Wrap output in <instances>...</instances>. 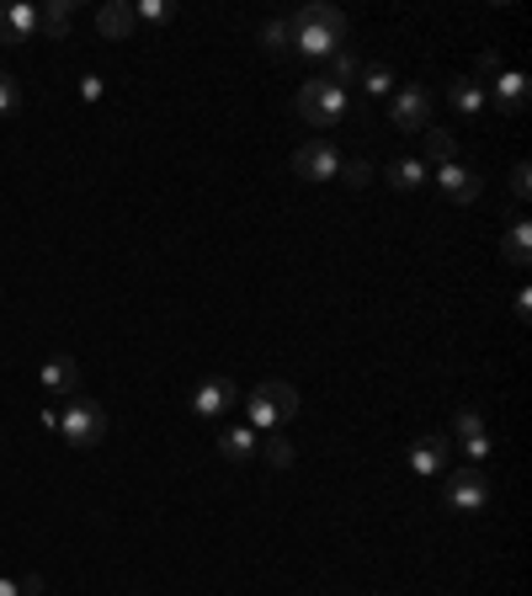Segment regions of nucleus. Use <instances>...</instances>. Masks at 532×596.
Listing matches in <instances>:
<instances>
[{
  "instance_id": "nucleus-15",
  "label": "nucleus",
  "mask_w": 532,
  "mask_h": 596,
  "mask_svg": "<svg viewBox=\"0 0 532 596\" xmlns=\"http://www.w3.org/2000/svg\"><path fill=\"white\" fill-rule=\"evenodd\" d=\"M38 384L49 389V394H60V400H75V394H81V362L75 358H49L43 362V373H38Z\"/></svg>"
},
{
  "instance_id": "nucleus-27",
  "label": "nucleus",
  "mask_w": 532,
  "mask_h": 596,
  "mask_svg": "<svg viewBox=\"0 0 532 596\" xmlns=\"http://www.w3.org/2000/svg\"><path fill=\"white\" fill-rule=\"evenodd\" d=\"M262 49L266 54H288V22H283V17H272L262 28Z\"/></svg>"
},
{
  "instance_id": "nucleus-2",
  "label": "nucleus",
  "mask_w": 532,
  "mask_h": 596,
  "mask_svg": "<svg viewBox=\"0 0 532 596\" xmlns=\"http://www.w3.org/2000/svg\"><path fill=\"white\" fill-rule=\"evenodd\" d=\"M294 416H298V389L283 384V379H262V384L245 394V426L262 432V437L283 432Z\"/></svg>"
},
{
  "instance_id": "nucleus-17",
  "label": "nucleus",
  "mask_w": 532,
  "mask_h": 596,
  "mask_svg": "<svg viewBox=\"0 0 532 596\" xmlns=\"http://www.w3.org/2000/svg\"><path fill=\"white\" fill-rule=\"evenodd\" d=\"M528 251H532V224H528V213H517V219L506 224V235H501V262L528 267Z\"/></svg>"
},
{
  "instance_id": "nucleus-28",
  "label": "nucleus",
  "mask_w": 532,
  "mask_h": 596,
  "mask_svg": "<svg viewBox=\"0 0 532 596\" xmlns=\"http://www.w3.org/2000/svg\"><path fill=\"white\" fill-rule=\"evenodd\" d=\"M464 458H469V469L490 464V432H479V437H464Z\"/></svg>"
},
{
  "instance_id": "nucleus-25",
  "label": "nucleus",
  "mask_w": 532,
  "mask_h": 596,
  "mask_svg": "<svg viewBox=\"0 0 532 596\" xmlns=\"http://www.w3.org/2000/svg\"><path fill=\"white\" fill-rule=\"evenodd\" d=\"M17 107H22V86H17V75L0 70V123L17 118Z\"/></svg>"
},
{
  "instance_id": "nucleus-32",
  "label": "nucleus",
  "mask_w": 532,
  "mask_h": 596,
  "mask_svg": "<svg viewBox=\"0 0 532 596\" xmlns=\"http://www.w3.org/2000/svg\"><path fill=\"white\" fill-rule=\"evenodd\" d=\"M501 64H506L501 49H485V54H479V75H490V70H501ZM479 75H474V81H479Z\"/></svg>"
},
{
  "instance_id": "nucleus-21",
  "label": "nucleus",
  "mask_w": 532,
  "mask_h": 596,
  "mask_svg": "<svg viewBox=\"0 0 532 596\" xmlns=\"http://www.w3.org/2000/svg\"><path fill=\"white\" fill-rule=\"evenodd\" d=\"M262 458L272 469H294V443L283 432H272V437H262Z\"/></svg>"
},
{
  "instance_id": "nucleus-10",
  "label": "nucleus",
  "mask_w": 532,
  "mask_h": 596,
  "mask_svg": "<svg viewBox=\"0 0 532 596\" xmlns=\"http://www.w3.org/2000/svg\"><path fill=\"white\" fill-rule=\"evenodd\" d=\"M341 149L330 145V139H309V145L294 149V177L298 181H336L341 177Z\"/></svg>"
},
{
  "instance_id": "nucleus-20",
  "label": "nucleus",
  "mask_w": 532,
  "mask_h": 596,
  "mask_svg": "<svg viewBox=\"0 0 532 596\" xmlns=\"http://www.w3.org/2000/svg\"><path fill=\"white\" fill-rule=\"evenodd\" d=\"M326 64H330V75H326V81H336V86H352L357 75H362V60H357L352 49H336V54H330Z\"/></svg>"
},
{
  "instance_id": "nucleus-4",
  "label": "nucleus",
  "mask_w": 532,
  "mask_h": 596,
  "mask_svg": "<svg viewBox=\"0 0 532 596\" xmlns=\"http://www.w3.org/2000/svg\"><path fill=\"white\" fill-rule=\"evenodd\" d=\"M107 426H113L107 405H96V400H86V394H75V400L60 411V437L70 447H96L102 437H107Z\"/></svg>"
},
{
  "instance_id": "nucleus-26",
  "label": "nucleus",
  "mask_w": 532,
  "mask_h": 596,
  "mask_svg": "<svg viewBox=\"0 0 532 596\" xmlns=\"http://www.w3.org/2000/svg\"><path fill=\"white\" fill-rule=\"evenodd\" d=\"M479 432H485V416L474 405H458L453 411V437H479Z\"/></svg>"
},
{
  "instance_id": "nucleus-23",
  "label": "nucleus",
  "mask_w": 532,
  "mask_h": 596,
  "mask_svg": "<svg viewBox=\"0 0 532 596\" xmlns=\"http://www.w3.org/2000/svg\"><path fill=\"white\" fill-rule=\"evenodd\" d=\"M426 155L443 166V160H458V145H453V134L447 128H426Z\"/></svg>"
},
{
  "instance_id": "nucleus-6",
  "label": "nucleus",
  "mask_w": 532,
  "mask_h": 596,
  "mask_svg": "<svg viewBox=\"0 0 532 596\" xmlns=\"http://www.w3.org/2000/svg\"><path fill=\"white\" fill-rule=\"evenodd\" d=\"M485 102H496L506 118H517V113H528V102H532V86H528V75L517 70V64H501V70H490L485 81Z\"/></svg>"
},
{
  "instance_id": "nucleus-3",
  "label": "nucleus",
  "mask_w": 532,
  "mask_h": 596,
  "mask_svg": "<svg viewBox=\"0 0 532 596\" xmlns=\"http://www.w3.org/2000/svg\"><path fill=\"white\" fill-rule=\"evenodd\" d=\"M298 118L309 123V128H336V123L352 113V96H347V86H336V81H326V75H315V81H304L294 96Z\"/></svg>"
},
{
  "instance_id": "nucleus-31",
  "label": "nucleus",
  "mask_w": 532,
  "mask_h": 596,
  "mask_svg": "<svg viewBox=\"0 0 532 596\" xmlns=\"http://www.w3.org/2000/svg\"><path fill=\"white\" fill-rule=\"evenodd\" d=\"M341 177L352 181V187H362V181H373V166L368 160H352V166H341Z\"/></svg>"
},
{
  "instance_id": "nucleus-22",
  "label": "nucleus",
  "mask_w": 532,
  "mask_h": 596,
  "mask_svg": "<svg viewBox=\"0 0 532 596\" xmlns=\"http://www.w3.org/2000/svg\"><path fill=\"white\" fill-rule=\"evenodd\" d=\"M43 11V32L49 38H64L70 32V0H49V6H38Z\"/></svg>"
},
{
  "instance_id": "nucleus-9",
  "label": "nucleus",
  "mask_w": 532,
  "mask_h": 596,
  "mask_svg": "<svg viewBox=\"0 0 532 596\" xmlns=\"http://www.w3.org/2000/svg\"><path fill=\"white\" fill-rule=\"evenodd\" d=\"M389 123H394L400 134H426V128H432V91L400 86L389 96Z\"/></svg>"
},
{
  "instance_id": "nucleus-5",
  "label": "nucleus",
  "mask_w": 532,
  "mask_h": 596,
  "mask_svg": "<svg viewBox=\"0 0 532 596\" xmlns=\"http://www.w3.org/2000/svg\"><path fill=\"white\" fill-rule=\"evenodd\" d=\"M443 507L453 517H479V511L490 507V479L479 475V469H447L443 475Z\"/></svg>"
},
{
  "instance_id": "nucleus-12",
  "label": "nucleus",
  "mask_w": 532,
  "mask_h": 596,
  "mask_svg": "<svg viewBox=\"0 0 532 596\" xmlns=\"http://www.w3.org/2000/svg\"><path fill=\"white\" fill-rule=\"evenodd\" d=\"M43 32V11L32 0H17V6H0V43H32Z\"/></svg>"
},
{
  "instance_id": "nucleus-29",
  "label": "nucleus",
  "mask_w": 532,
  "mask_h": 596,
  "mask_svg": "<svg viewBox=\"0 0 532 596\" xmlns=\"http://www.w3.org/2000/svg\"><path fill=\"white\" fill-rule=\"evenodd\" d=\"M511 192H517V203H528V192H532V166H528V160L511 171Z\"/></svg>"
},
{
  "instance_id": "nucleus-18",
  "label": "nucleus",
  "mask_w": 532,
  "mask_h": 596,
  "mask_svg": "<svg viewBox=\"0 0 532 596\" xmlns=\"http://www.w3.org/2000/svg\"><path fill=\"white\" fill-rule=\"evenodd\" d=\"M357 86L368 91V102H389V96L400 91V75H394V64L373 60V64H362V75H357Z\"/></svg>"
},
{
  "instance_id": "nucleus-34",
  "label": "nucleus",
  "mask_w": 532,
  "mask_h": 596,
  "mask_svg": "<svg viewBox=\"0 0 532 596\" xmlns=\"http://www.w3.org/2000/svg\"><path fill=\"white\" fill-rule=\"evenodd\" d=\"M0 596H28V592H22V581H11V575H0Z\"/></svg>"
},
{
  "instance_id": "nucleus-24",
  "label": "nucleus",
  "mask_w": 532,
  "mask_h": 596,
  "mask_svg": "<svg viewBox=\"0 0 532 596\" xmlns=\"http://www.w3.org/2000/svg\"><path fill=\"white\" fill-rule=\"evenodd\" d=\"M177 17V0H139L134 6V22H171Z\"/></svg>"
},
{
  "instance_id": "nucleus-19",
  "label": "nucleus",
  "mask_w": 532,
  "mask_h": 596,
  "mask_svg": "<svg viewBox=\"0 0 532 596\" xmlns=\"http://www.w3.org/2000/svg\"><path fill=\"white\" fill-rule=\"evenodd\" d=\"M96 28H102V38H113V43L134 38V6H128V0H107V6L96 11Z\"/></svg>"
},
{
  "instance_id": "nucleus-1",
  "label": "nucleus",
  "mask_w": 532,
  "mask_h": 596,
  "mask_svg": "<svg viewBox=\"0 0 532 596\" xmlns=\"http://www.w3.org/2000/svg\"><path fill=\"white\" fill-rule=\"evenodd\" d=\"M288 22V54H304V60H330L336 49H347V11L336 6H304Z\"/></svg>"
},
{
  "instance_id": "nucleus-7",
  "label": "nucleus",
  "mask_w": 532,
  "mask_h": 596,
  "mask_svg": "<svg viewBox=\"0 0 532 596\" xmlns=\"http://www.w3.org/2000/svg\"><path fill=\"white\" fill-rule=\"evenodd\" d=\"M432 181H437L443 203H453V209H474V203H479V192H485L479 171L464 166V160H443V166H432Z\"/></svg>"
},
{
  "instance_id": "nucleus-13",
  "label": "nucleus",
  "mask_w": 532,
  "mask_h": 596,
  "mask_svg": "<svg viewBox=\"0 0 532 596\" xmlns=\"http://www.w3.org/2000/svg\"><path fill=\"white\" fill-rule=\"evenodd\" d=\"M219 458H224V464H240V469L256 464V458H262V432H251L245 421H240V426H219Z\"/></svg>"
},
{
  "instance_id": "nucleus-14",
  "label": "nucleus",
  "mask_w": 532,
  "mask_h": 596,
  "mask_svg": "<svg viewBox=\"0 0 532 596\" xmlns=\"http://www.w3.org/2000/svg\"><path fill=\"white\" fill-rule=\"evenodd\" d=\"M447 107H453L464 123H479L490 102H485V86H479L474 75H453V81H447Z\"/></svg>"
},
{
  "instance_id": "nucleus-30",
  "label": "nucleus",
  "mask_w": 532,
  "mask_h": 596,
  "mask_svg": "<svg viewBox=\"0 0 532 596\" xmlns=\"http://www.w3.org/2000/svg\"><path fill=\"white\" fill-rule=\"evenodd\" d=\"M107 86H102V75H81V102H102Z\"/></svg>"
},
{
  "instance_id": "nucleus-11",
  "label": "nucleus",
  "mask_w": 532,
  "mask_h": 596,
  "mask_svg": "<svg viewBox=\"0 0 532 596\" xmlns=\"http://www.w3.org/2000/svg\"><path fill=\"white\" fill-rule=\"evenodd\" d=\"M405 464L415 469V479H443L453 469V443H447L443 432H426V437H415L405 447Z\"/></svg>"
},
{
  "instance_id": "nucleus-8",
  "label": "nucleus",
  "mask_w": 532,
  "mask_h": 596,
  "mask_svg": "<svg viewBox=\"0 0 532 596\" xmlns=\"http://www.w3.org/2000/svg\"><path fill=\"white\" fill-rule=\"evenodd\" d=\"M235 405H240V384L235 379H224V373L203 379V384L192 389V400H187V411H192L198 421H224Z\"/></svg>"
},
{
  "instance_id": "nucleus-33",
  "label": "nucleus",
  "mask_w": 532,
  "mask_h": 596,
  "mask_svg": "<svg viewBox=\"0 0 532 596\" xmlns=\"http://www.w3.org/2000/svg\"><path fill=\"white\" fill-rule=\"evenodd\" d=\"M532 315V288H517V320H528Z\"/></svg>"
},
{
  "instance_id": "nucleus-16",
  "label": "nucleus",
  "mask_w": 532,
  "mask_h": 596,
  "mask_svg": "<svg viewBox=\"0 0 532 596\" xmlns=\"http://www.w3.org/2000/svg\"><path fill=\"white\" fill-rule=\"evenodd\" d=\"M384 181L394 187V192H421V187H432V166H426L421 155H400V160L384 171Z\"/></svg>"
}]
</instances>
